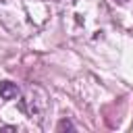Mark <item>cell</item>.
<instances>
[{
  "mask_svg": "<svg viewBox=\"0 0 133 133\" xmlns=\"http://www.w3.org/2000/svg\"><path fill=\"white\" fill-rule=\"evenodd\" d=\"M23 110L33 118V116H42L48 108V94L44 87L39 85H29L25 96H23Z\"/></svg>",
  "mask_w": 133,
  "mask_h": 133,
  "instance_id": "cell-1",
  "label": "cell"
},
{
  "mask_svg": "<svg viewBox=\"0 0 133 133\" xmlns=\"http://www.w3.org/2000/svg\"><path fill=\"white\" fill-rule=\"evenodd\" d=\"M21 96V87L12 81H0V98L2 100H17Z\"/></svg>",
  "mask_w": 133,
  "mask_h": 133,
  "instance_id": "cell-2",
  "label": "cell"
},
{
  "mask_svg": "<svg viewBox=\"0 0 133 133\" xmlns=\"http://www.w3.org/2000/svg\"><path fill=\"white\" fill-rule=\"evenodd\" d=\"M56 131H75V125H73L69 118H62V121L56 125Z\"/></svg>",
  "mask_w": 133,
  "mask_h": 133,
  "instance_id": "cell-3",
  "label": "cell"
},
{
  "mask_svg": "<svg viewBox=\"0 0 133 133\" xmlns=\"http://www.w3.org/2000/svg\"><path fill=\"white\" fill-rule=\"evenodd\" d=\"M116 2H121V4H125V2H127V0H116Z\"/></svg>",
  "mask_w": 133,
  "mask_h": 133,
  "instance_id": "cell-4",
  "label": "cell"
}]
</instances>
